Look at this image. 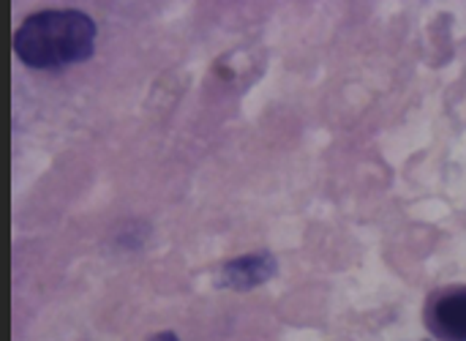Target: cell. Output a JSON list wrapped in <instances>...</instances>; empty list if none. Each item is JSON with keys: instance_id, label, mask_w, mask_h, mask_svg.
Segmentation results:
<instances>
[{"instance_id": "obj_1", "label": "cell", "mask_w": 466, "mask_h": 341, "mask_svg": "<svg viewBox=\"0 0 466 341\" xmlns=\"http://www.w3.org/2000/svg\"><path fill=\"white\" fill-rule=\"evenodd\" d=\"M96 49V22L76 8H46L22 19L14 33L16 57L35 71H60Z\"/></svg>"}, {"instance_id": "obj_3", "label": "cell", "mask_w": 466, "mask_h": 341, "mask_svg": "<svg viewBox=\"0 0 466 341\" xmlns=\"http://www.w3.org/2000/svg\"><path fill=\"white\" fill-rule=\"evenodd\" d=\"M426 326L440 341H466V287L437 295L426 309Z\"/></svg>"}, {"instance_id": "obj_4", "label": "cell", "mask_w": 466, "mask_h": 341, "mask_svg": "<svg viewBox=\"0 0 466 341\" xmlns=\"http://www.w3.org/2000/svg\"><path fill=\"white\" fill-rule=\"evenodd\" d=\"M147 341H180V339H177V334H172V331H161V334L147 336Z\"/></svg>"}, {"instance_id": "obj_2", "label": "cell", "mask_w": 466, "mask_h": 341, "mask_svg": "<svg viewBox=\"0 0 466 341\" xmlns=\"http://www.w3.org/2000/svg\"><path fill=\"white\" fill-rule=\"evenodd\" d=\"M279 274V260L273 252H251L243 257H235L221 265L216 276V287L221 290H235V293H248L265 282H270Z\"/></svg>"}]
</instances>
